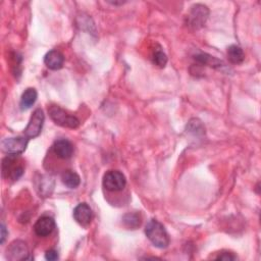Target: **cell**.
<instances>
[{
	"mask_svg": "<svg viewBox=\"0 0 261 261\" xmlns=\"http://www.w3.org/2000/svg\"><path fill=\"white\" fill-rule=\"evenodd\" d=\"M145 233L149 241L157 248L163 249L169 245V236L165 227L156 219L148 221L145 227Z\"/></svg>",
	"mask_w": 261,
	"mask_h": 261,
	"instance_id": "cell-1",
	"label": "cell"
},
{
	"mask_svg": "<svg viewBox=\"0 0 261 261\" xmlns=\"http://www.w3.org/2000/svg\"><path fill=\"white\" fill-rule=\"evenodd\" d=\"M48 113L50 118L57 125H60L62 127L76 128L80 125V120L75 116L68 114L58 105H51L48 108Z\"/></svg>",
	"mask_w": 261,
	"mask_h": 261,
	"instance_id": "cell-2",
	"label": "cell"
},
{
	"mask_svg": "<svg viewBox=\"0 0 261 261\" xmlns=\"http://www.w3.org/2000/svg\"><path fill=\"white\" fill-rule=\"evenodd\" d=\"M103 187L110 192H119L124 189L126 178L119 170H108L103 176Z\"/></svg>",
	"mask_w": 261,
	"mask_h": 261,
	"instance_id": "cell-3",
	"label": "cell"
},
{
	"mask_svg": "<svg viewBox=\"0 0 261 261\" xmlns=\"http://www.w3.org/2000/svg\"><path fill=\"white\" fill-rule=\"evenodd\" d=\"M44 121H45V115H44L43 110L41 108L36 109L33 112V114L28 122V125L25 126V128L23 130L24 137L28 138L29 140L38 137L42 132Z\"/></svg>",
	"mask_w": 261,
	"mask_h": 261,
	"instance_id": "cell-4",
	"label": "cell"
},
{
	"mask_svg": "<svg viewBox=\"0 0 261 261\" xmlns=\"http://www.w3.org/2000/svg\"><path fill=\"white\" fill-rule=\"evenodd\" d=\"M29 143V139L25 137H13L4 139L1 143L2 150L8 155H19L24 152Z\"/></svg>",
	"mask_w": 261,
	"mask_h": 261,
	"instance_id": "cell-5",
	"label": "cell"
},
{
	"mask_svg": "<svg viewBox=\"0 0 261 261\" xmlns=\"http://www.w3.org/2000/svg\"><path fill=\"white\" fill-rule=\"evenodd\" d=\"M209 15V9L203 4H195L192 6L190 14L188 15V20L191 27L194 29H199L206 22Z\"/></svg>",
	"mask_w": 261,
	"mask_h": 261,
	"instance_id": "cell-6",
	"label": "cell"
},
{
	"mask_svg": "<svg viewBox=\"0 0 261 261\" xmlns=\"http://www.w3.org/2000/svg\"><path fill=\"white\" fill-rule=\"evenodd\" d=\"M7 258L9 260H28L32 259L27 244L22 241H13L7 248Z\"/></svg>",
	"mask_w": 261,
	"mask_h": 261,
	"instance_id": "cell-7",
	"label": "cell"
},
{
	"mask_svg": "<svg viewBox=\"0 0 261 261\" xmlns=\"http://www.w3.org/2000/svg\"><path fill=\"white\" fill-rule=\"evenodd\" d=\"M16 155H7L2 161V173L5 175L7 174V177L11 178L12 180L18 179L22 173H23V167L21 165L15 164Z\"/></svg>",
	"mask_w": 261,
	"mask_h": 261,
	"instance_id": "cell-8",
	"label": "cell"
},
{
	"mask_svg": "<svg viewBox=\"0 0 261 261\" xmlns=\"http://www.w3.org/2000/svg\"><path fill=\"white\" fill-rule=\"evenodd\" d=\"M73 218L82 226H87L93 219V211L87 203H80L73 209Z\"/></svg>",
	"mask_w": 261,
	"mask_h": 261,
	"instance_id": "cell-9",
	"label": "cell"
},
{
	"mask_svg": "<svg viewBox=\"0 0 261 261\" xmlns=\"http://www.w3.org/2000/svg\"><path fill=\"white\" fill-rule=\"evenodd\" d=\"M55 228V221L50 216H42L40 217L35 225H34V231L38 237H48L52 233V231Z\"/></svg>",
	"mask_w": 261,
	"mask_h": 261,
	"instance_id": "cell-10",
	"label": "cell"
},
{
	"mask_svg": "<svg viewBox=\"0 0 261 261\" xmlns=\"http://www.w3.org/2000/svg\"><path fill=\"white\" fill-rule=\"evenodd\" d=\"M44 63L49 69L58 70L63 66L64 56L57 50H50L44 57Z\"/></svg>",
	"mask_w": 261,
	"mask_h": 261,
	"instance_id": "cell-11",
	"label": "cell"
},
{
	"mask_svg": "<svg viewBox=\"0 0 261 261\" xmlns=\"http://www.w3.org/2000/svg\"><path fill=\"white\" fill-rule=\"evenodd\" d=\"M53 151L57 157L61 159H68L71 157L73 152L72 144L66 139H59L53 144Z\"/></svg>",
	"mask_w": 261,
	"mask_h": 261,
	"instance_id": "cell-12",
	"label": "cell"
},
{
	"mask_svg": "<svg viewBox=\"0 0 261 261\" xmlns=\"http://www.w3.org/2000/svg\"><path fill=\"white\" fill-rule=\"evenodd\" d=\"M37 98H38V94L34 88H28L27 90H24V92L21 95L20 102H19L20 109L28 110L29 108H31L34 105V103L36 102Z\"/></svg>",
	"mask_w": 261,
	"mask_h": 261,
	"instance_id": "cell-13",
	"label": "cell"
},
{
	"mask_svg": "<svg viewBox=\"0 0 261 261\" xmlns=\"http://www.w3.org/2000/svg\"><path fill=\"white\" fill-rule=\"evenodd\" d=\"M61 180L62 182L69 189H75L81 184V177L80 175L74 172L73 170H64L61 174Z\"/></svg>",
	"mask_w": 261,
	"mask_h": 261,
	"instance_id": "cell-14",
	"label": "cell"
},
{
	"mask_svg": "<svg viewBox=\"0 0 261 261\" xmlns=\"http://www.w3.org/2000/svg\"><path fill=\"white\" fill-rule=\"evenodd\" d=\"M227 58L233 64H240L245 59L243 49L238 45H231L227 49Z\"/></svg>",
	"mask_w": 261,
	"mask_h": 261,
	"instance_id": "cell-15",
	"label": "cell"
},
{
	"mask_svg": "<svg viewBox=\"0 0 261 261\" xmlns=\"http://www.w3.org/2000/svg\"><path fill=\"white\" fill-rule=\"evenodd\" d=\"M123 224L130 229H136L141 224V215L136 212H128L122 217Z\"/></svg>",
	"mask_w": 261,
	"mask_h": 261,
	"instance_id": "cell-16",
	"label": "cell"
},
{
	"mask_svg": "<svg viewBox=\"0 0 261 261\" xmlns=\"http://www.w3.org/2000/svg\"><path fill=\"white\" fill-rule=\"evenodd\" d=\"M195 59L200 62L201 64H204V65H209L211 67H221L223 66V62L218 60L217 58L213 57V56H210L208 54H205V53H201V54H198L195 56Z\"/></svg>",
	"mask_w": 261,
	"mask_h": 261,
	"instance_id": "cell-17",
	"label": "cell"
},
{
	"mask_svg": "<svg viewBox=\"0 0 261 261\" xmlns=\"http://www.w3.org/2000/svg\"><path fill=\"white\" fill-rule=\"evenodd\" d=\"M37 189H40V194L41 195H46V197L48 195H50L51 191L53 189V180L49 177H45L43 175L40 176V179H39V184L37 185Z\"/></svg>",
	"mask_w": 261,
	"mask_h": 261,
	"instance_id": "cell-18",
	"label": "cell"
},
{
	"mask_svg": "<svg viewBox=\"0 0 261 261\" xmlns=\"http://www.w3.org/2000/svg\"><path fill=\"white\" fill-rule=\"evenodd\" d=\"M152 61L155 65L159 67H164L167 63V56L163 51L156 50L152 55Z\"/></svg>",
	"mask_w": 261,
	"mask_h": 261,
	"instance_id": "cell-19",
	"label": "cell"
},
{
	"mask_svg": "<svg viewBox=\"0 0 261 261\" xmlns=\"http://www.w3.org/2000/svg\"><path fill=\"white\" fill-rule=\"evenodd\" d=\"M189 132L190 133H194L196 135H199V134H203L205 133L204 130V126L203 124L201 123L200 120L198 119H192L190 122H189Z\"/></svg>",
	"mask_w": 261,
	"mask_h": 261,
	"instance_id": "cell-20",
	"label": "cell"
},
{
	"mask_svg": "<svg viewBox=\"0 0 261 261\" xmlns=\"http://www.w3.org/2000/svg\"><path fill=\"white\" fill-rule=\"evenodd\" d=\"M45 259L46 260H49V261H54V260H57L58 259V253L56 250H48L46 251L45 253Z\"/></svg>",
	"mask_w": 261,
	"mask_h": 261,
	"instance_id": "cell-21",
	"label": "cell"
},
{
	"mask_svg": "<svg viewBox=\"0 0 261 261\" xmlns=\"http://www.w3.org/2000/svg\"><path fill=\"white\" fill-rule=\"evenodd\" d=\"M215 258L219 260H234L237 259V256H234L232 253H229V252H222Z\"/></svg>",
	"mask_w": 261,
	"mask_h": 261,
	"instance_id": "cell-22",
	"label": "cell"
},
{
	"mask_svg": "<svg viewBox=\"0 0 261 261\" xmlns=\"http://www.w3.org/2000/svg\"><path fill=\"white\" fill-rule=\"evenodd\" d=\"M7 234H8V231L6 230L5 225H4L3 223H1V244L4 243V241H5L6 237H7Z\"/></svg>",
	"mask_w": 261,
	"mask_h": 261,
	"instance_id": "cell-23",
	"label": "cell"
}]
</instances>
